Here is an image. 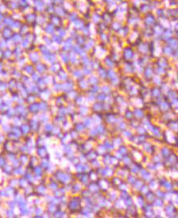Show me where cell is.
I'll list each match as a JSON object with an SVG mask.
<instances>
[{
	"instance_id": "6da1fadb",
	"label": "cell",
	"mask_w": 178,
	"mask_h": 218,
	"mask_svg": "<svg viewBox=\"0 0 178 218\" xmlns=\"http://www.w3.org/2000/svg\"><path fill=\"white\" fill-rule=\"evenodd\" d=\"M37 16H38V13L33 12V10H31L30 12L24 13L22 16V21L24 23L30 24L31 28L33 27L36 25V20H37Z\"/></svg>"
},
{
	"instance_id": "7a4b0ae2",
	"label": "cell",
	"mask_w": 178,
	"mask_h": 218,
	"mask_svg": "<svg viewBox=\"0 0 178 218\" xmlns=\"http://www.w3.org/2000/svg\"><path fill=\"white\" fill-rule=\"evenodd\" d=\"M46 3L43 0H34L32 3V10L36 13H43L46 10Z\"/></svg>"
},
{
	"instance_id": "3957f363",
	"label": "cell",
	"mask_w": 178,
	"mask_h": 218,
	"mask_svg": "<svg viewBox=\"0 0 178 218\" xmlns=\"http://www.w3.org/2000/svg\"><path fill=\"white\" fill-rule=\"evenodd\" d=\"M5 3L7 7V11L8 12H17L20 9V5L18 3V0H2Z\"/></svg>"
},
{
	"instance_id": "277c9868",
	"label": "cell",
	"mask_w": 178,
	"mask_h": 218,
	"mask_svg": "<svg viewBox=\"0 0 178 218\" xmlns=\"http://www.w3.org/2000/svg\"><path fill=\"white\" fill-rule=\"evenodd\" d=\"M73 46H74V38L72 37H68L67 38L64 39L62 44L60 45V49H61V51L68 52L72 49Z\"/></svg>"
},
{
	"instance_id": "5b68a950",
	"label": "cell",
	"mask_w": 178,
	"mask_h": 218,
	"mask_svg": "<svg viewBox=\"0 0 178 218\" xmlns=\"http://www.w3.org/2000/svg\"><path fill=\"white\" fill-rule=\"evenodd\" d=\"M25 55H26L28 61L30 63L33 64H36L38 63V62H40L42 60V55H40V53H39L38 50L31 51V52H29V53H26Z\"/></svg>"
},
{
	"instance_id": "8992f818",
	"label": "cell",
	"mask_w": 178,
	"mask_h": 218,
	"mask_svg": "<svg viewBox=\"0 0 178 218\" xmlns=\"http://www.w3.org/2000/svg\"><path fill=\"white\" fill-rule=\"evenodd\" d=\"M24 36L21 34L19 31H14V33L12 34V38L9 41V47H13L14 46L16 45H20L21 44V41L23 39Z\"/></svg>"
},
{
	"instance_id": "52a82bcc",
	"label": "cell",
	"mask_w": 178,
	"mask_h": 218,
	"mask_svg": "<svg viewBox=\"0 0 178 218\" xmlns=\"http://www.w3.org/2000/svg\"><path fill=\"white\" fill-rule=\"evenodd\" d=\"M34 65H35L36 72H38L39 74H41L42 76L44 75L45 73L48 72V71H49V64L44 62V61H42V60H41L40 62L37 63Z\"/></svg>"
},
{
	"instance_id": "ba28073f",
	"label": "cell",
	"mask_w": 178,
	"mask_h": 218,
	"mask_svg": "<svg viewBox=\"0 0 178 218\" xmlns=\"http://www.w3.org/2000/svg\"><path fill=\"white\" fill-rule=\"evenodd\" d=\"M42 33L49 35V36H52L53 34L56 33V26H55L53 24H51V22L48 21L47 24L42 26Z\"/></svg>"
},
{
	"instance_id": "9c48e42d",
	"label": "cell",
	"mask_w": 178,
	"mask_h": 218,
	"mask_svg": "<svg viewBox=\"0 0 178 218\" xmlns=\"http://www.w3.org/2000/svg\"><path fill=\"white\" fill-rule=\"evenodd\" d=\"M63 20L64 18L60 17L59 16H57L56 14H51V15H48V21L51 22V24H53L55 26H59V25H62L63 24Z\"/></svg>"
},
{
	"instance_id": "30bf717a",
	"label": "cell",
	"mask_w": 178,
	"mask_h": 218,
	"mask_svg": "<svg viewBox=\"0 0 178 218\" xmlns=\"http://www.w3.org/2000/svg\"><path fill=\"white\" fill-rule=\"evenodd\" d=\"M21 71L23 72V74H25V75H30L33 73V72H35V65L32 63H30V62H28L26 64H24L22 68H21Z\"/></svg>"
},
{
	"instance_id": "8fae6325",
	"label": "cell",
	"mask_w": 178,
	"mask_h": 218,
	"mask_svg": "<svg viewBox=\"0 0 178 218\" xmlns=\"http://www.w3.org/2000/svg\"><path fill=\"white\" fill-rule=\"evenodd\" d=\"M14 33V30L9 26H4L3 30H1V38L6 39V40H10L12 38V34Z\"/></svg>"
},
{
	"instance_id": "7c38bea8",
	"label": "cell",
	"mask_w": 178,
	"mask_h": 218,
	"mask_svg": "<svg viewBox=\"0 0 178 218\" xmlns=\"http://www.w3.org/2000/svg\"><path fill=\"white\" fill-rule=\"evenodd\" d=\"M12 48V51H13V58L15 60H17L20 57L23 56V55H25V51L20 45H16Z\"/></svg>"
},
{
	"instance_id": "4fadbf2b",
	"label": "cell",
	"mask_w": 178,
	"mask_h": 218,
	"mask_svg": "<svg viewBox=\"0 0 178 218\" xmlns=\"http://www.w3.org/2000/svg\"><path fill=\"white\" fill-rule=\"evenodd\" d=\"M48 22V15L46 14L45 12L43 13H39L37 16L36 20V24H38L40 27H42L44 24H46Z\"/></svg>"
},
{
	"instance_id": "5bb4252c",
	"label": "cell",
	"mask_w": 178,
	"mask_h": 218,
	"mask_svg": "<svg viewBox=\"0 0 178 218\" xmlns=\"http://www.w3.org/2000/svg\"><path fill=\"white\" fill-rule=\"evenodd\" d=\"M69 12L68 10H67L63 6V5H58V6H55V14H56L57 16H59L60 17L62 18H66L67 16H68V13Z\"/></svg>"
},
{
	"instance_id": "9a60e30c",
	"label": "cell",
	"mask_w": 178,
	"mask_h": 218,
	"mask_svg": "<svg viewBox=\"0 0 178 218\" xmlns=\"http://www.w3.org/2000/svg\"><path fill=\"white\" fill-rule=\"evenodd\" d=\"M37 50L38 51V52L42 56L49 54L51 51V48L47 47V45H45L44 43H42V42H40V43H38L37 45Z\"/></svg>"
},
{
	"instance_id": "2e32d148",
	"label": "cell",
	"mask_w": 178,
	"mask_h": 218,
	"mask_svg": "<svg viewBox=\"0 0 178 218\" xmlns=\"http://www.w3.org/2000/svg\"><path fill=\"white\" fill-rule=\"evenodd\" d=\"M55 77L56 81L58 80L59 81H65L68 79V72L63 69H59V71L55 74Z\"/></svg>"
},
{
	"instance_id": "e0dca14e",
	"label": "cell",
	"mask_w": 178,
	"mask_h": 218,
	"mask_svg": "<svg viewBox=\"0 0 178 218\" xmlns=\"http://www.w3.org/2000/svg\"><path fill=\"white\" fill-rule=\"evenodd\" d=\"M13 58V51H12V47H7L5 49H3V59L2 60L3 61H7V60H11Z\"/></svg>"
},
{
	"instance_id": "ac0fdd59",
	"label": "cell",
	"mask_w": 178,
	"mask_h": 218,
	"mask_svg": "<svg viewBox=\"0 0 178 218\" xmlns=\"http://www.w3.org/2000/svg\"><path fill=\"white\" fill-rule=\"evenodd\" d=\"M41 42L44 43L45 45H47L50 48L54 45L51 36H49V35H47V34H44V33H42L41 35Z\"/></svg>"
},
{
	"instance_id": "d6986e66",
	"label": "cell",
	"mask_w": 178,
	"mask_h": 218,
	"mask_svg": "<svg viewBox=\"0 0 178 218\" xmlns=\"http://www.w3.org/2000/svg\"><path fill=\"white\" fill-rule=\"evenodd\" d=\"M14 20H15V19L13 17V16H12V13H11V12H7L6 15H5V17H4V19H3V25H4V26H9V27H10Z\"/></svg>"
},
{
	"instance_id": "ffe728a7",
	"label": "cell",
	"mask_w": 178,
	"mask_h": 218,
	"mask_svg": "<svg viewBox=\"0 0 178 218\" xmlns=\"http://www.w3.org/2000/svg\"><path fill=\"white\" fill-rule=\"evenodd\" d=\"M61 64L56 61V62H55V63L51 64H49V71L48 72H50L51 74L55 75L56 73L58 71H59V69H61Z\"/></svg>"
},
{
	"instance_id": "44dd1931",
	"label": "cell",
	"mask_w": 178,
	"mask_h": 218,
	"mask_svg": "<svg viewBox=\"0 0 178 218\" xmlns=\"http://www.w3.org/2000/svg\"><path fill=\"white\" fill-rule=\"evenodd\" d=\"M58 35L63 38L64 39L67 37L68 35V30L67 29L65 28L64 25H59V26H57L56 27V33Z\"/></svg>"
},
{
	"instance_id": "7402d4cb",
	"label": "cell",
	"mask_w": 178,
	"mask_h": 218,
	"mask_svg": "<svg viewBox=\"0 0 178 218\" xmlns=\"http://www.w3.org/2000/svg\"><path fill=\"white\" fill-rule=\"evenodd\" d=\"M72 26H73V29L75 30H81L82 28L84 27V25H85V21H84L83 19H81V17H79L78 19H77L74 22H72Z\"/></svg>"
},
{
	"instance_id": "603a6c76",
	"label": "cell",
	"mask_w": 178,
	"mask_h": 218,
	"mask_svg": "<svg viewBox=\"0 0 178 218\" xmlns=\"http://www.w3.org/2000/svg\"><path fill=\"white\" fill-rule=\"evenodd\" d=\"M80 17L79 16V14H78V12H75V11H72V12H70L69 11V12L68 13V16H67V20H68L70 23H72V22H74L77 19H78Z\"/></svg>"
},
{
	"instance_id": "cb8c5ba5",
	"label": "cell",
	"mask_w": 178,
	"mask_h": 218,
	"mask_svg": "<svg viewBox=\"0 0 178 218\" xmlns=\"http://www.w3.org/2000/svg\"><path fill=\"white\" fill-rule=\"evenodd\" d=\"M29 61H28V59H27V56L26 55H24L23 56L20 57L19 59L17 60H16V65L17 66L18 68H20L21 69L24 64H26Z\"/></svg>"
},
{
	"instance_id": "d4e9b609",
	"label": "cell",
	"mask_w": 178,
	"mask_h": 218,
	"mask_svg": "<svg viewBox=\"0 0 178 218\" xmlns=\"http://www.w3.org/2000/svg\"><path fill=\"white\" fill-rule=\"evenodd\" d=\"M31 30H32V28H31V26H30V24H26V23L23 22V24H22V25H21V28H20V30H18V31L24 36V35H25L27 33H29V32L31 31Z\"/></svg>"
},
{
	"instance_id": "484cf974",
	"label": "cell",
	"mask_w": 178,
	"mask_h": 218,
	"mask_svg": "<svg viewBox=\"0 0 178 218\" xmlns=\"http://www.w3.org/2000/svg\"><path fill=\"white\" fill-rule=\"evenodd\" d=\"M58 58H59V60H60L63 64L69 63V56H68V54L67 53V52H64V51H60V53L59 54V56H58Z\"/></svg>"
},
{
	"instance_id": "4316f807",
	"label": "cell",
	"mask_w": 178,
	"mask_h": 218,
	"mask_svg": "<svg viewBox=\"0 0 178 218\" xmlns=\"http://www.w3.org/2000/svg\"><path fill=\"white\" fill-rule=\"evenodd\" d=\"M22 24H23V21L22 20H16L15 19L10 27L12 28L14 31H18V30H20V28L22 25Z\"/></svg>"
},
{
	"instance_id": "83f0119b",
	"label": "cell",
	"mask_w": 178,
	"mask_h": 218,
	"mask_svg": "<svg viewBox=\"0 0 178 218\" xmlns=\"http://www.w3.org/2000/svg\"><path fill=\"white\" fill-rule=\"evenodd\" d=\"M51 38H52V41H53L54 44H55L57 46H60L62 44L63 41H64V38H61V37L58 35L57 33H55L51 36Z\"/></svg>"
},
{
	"instance_id": "f1b7e54d",
	"label": "cell",
	"mask_w": 178,
	"mask_h": 218,
	"mask_svg": "<svg viewBox=\"0 0 178 218\" xmlns=\"http://www.w3.org/2000/svg\"><path fill=\"white\" fill-rule=\"evenodd\" d=\"M110 13V12H109ZM108 12H104L101 15V21L105 23L106 24H109L111 21H112V17H111L110 14Z\"/></svg>"
},
{
	"instance_id": "f546056e",
	"label": "cell",
	"mask_w": 178,
	"mask_h": 218,
	"mask_svg": "<svg viewBox=\"0 0 178 218\" xmlns=\"http://www.w3.org/2000/svg\"><path fill=\"white\" fill-rule=\"evenodd\" d=\"M91 20L94 24H98L101 21V15L98 12H95L91 16Z\"/></svg>"
},
{
	"instance_id": "4dcf8cb0",
	"label": "cell",
	"mask_w": 178,
	"mask_h": 218,
	"mask_svg": "<svg viewBox=\"0 0 178 218\" xmlns=\"http://www.w3.org/2000/svg\"><path fill=\"white\" fill-rule=\"evenodd\" d=\"M55 5H54L53 3H52V4L47 5V7H46V10H45V13L47 14V15L53 14V13H55Z\"/></svg>"
},
{
	"instance_id": "1f68e13d",
	"label": "cell",
	"mask_w": 178,
	"mask_h": 218,
	"mask_svg": "<svg viewBox=\"0 0 178 218\" xmlns=\"http://www.w3.org/2000/svg\"><path fill=\"white\" fill-rule=\"evenodd\" d=\"M42 78V75L39 74L38 72H35L32 73V74L30 75V78H31V81H33V83H37L38 81H39V79Z\"/></svg>"
},
{
	"instance_id": "d6a6232c",
	"label": "cell",
	"mask_w": 178,
	"mask_h": 218,
	"mask_svg": "<svg viewBox=\"0 0 178 218\" xmlns=\"http://www.w3.org/2000/svg\"><path fill=\"white\" fill-rule=\"evenodd\" d=\"M72 76L77 79H80L83 77V72L82 70H79V69H75L72 71Z\"/></svg>"
},
{
	"instance_id": "836d02e7",
	"label": "cell",
	"mask_w": 178,
	"mask_h": 218,
	"mask_svg": "<svg viewBox=\"0 0 178 218\" xmlns=\"http://www.w3.org/2000/svg\"><path fill=\"white\" fill-rule=\"evenodd\" d=\"M98 72L99 77L101 78H106L107 77V72L103 68H98Z\"/></svg>"
},
{
	"instance_id": "e575fe53",
	"label": "cell",
	"mask_w": 178,
	"mask_h": 218,
	"mask_svg": "<svg viewBox=\"0 0 178 218\" xmlns=\"http://www.w3.org/2000/svg\"><path fill=\"white\" fill-rule=\"evenodd\" d=\"M88 81L91 85H97L98 82V78L97 77H95V76H90L89 79H88Z\"/></svg>"
},
{
	"instance_id": "d590c367",
	"label": "cell",
	"mask_w": 178,
	"mask_h": 218,
	"mask_svg": "<svg viewBox=\"0 0 178 218\" xmlns=\"http://www.w3.org/2000/svg\"><path fill=\"white\" fill-rule=\"evenodd\" d=\"M105 64L107 66H108V67H110V68H112V67H113V65H114V62H113V60L112 59H111V58H105Z\"/></svg>"
},
{
	"instance_id": "8d00e7d4",
	"label": "cell",
	"mask_w": 178,
	"mask_h": 218,
	"mask_svg": "<svg viewBox=\"0 0 178 218\" xmlns=\"http://www.w3.org/2000/svg\"><path fill=\"white\" fill-rule=\"evenodd\" d=\"M52 1H53V4L54 5H55V6H58V5H63V4L66 2V0H52Z\"/></svg>"
},
{
	"instance_id": "74e56055",
	"label": "cell",
	"mask_w": 178,
	"mask_h": 218,
	"mask_svg": "<svg viewBox=\"0 0 178 218\" xmlns=\"http://www.w3.org/2000/svg\"><path fill=\"white\" fill-rule=\"evenodd\" d=\"M6 69V63H5V61L0 60V73H1V72L3 71V69Z\"/></svg>"
},
{
	"instance_id": "f35d334b",
	"label": "cell",
	"mask_w": 178,
	"mask_h": 218,
	"mask_svg": "<svg viewBox=\"0 0 178 218\" xmlns=\"http://www.w3.org/2000/svg\"><path fill=\"white\" fill-rule=\"evenodd\" d=\"M5 15H6V12L0 11V21H1V22H3V19L5 17Z\"/></svg>"
},
{
	"instance_id": "ab89813d",
	"label": "cell",
	"mask_w": 178,
	"mask_h": 218,
	"mask_svg": "<svg viewBox=\"0 0 178 218\" xmlns=\"http://www.w3.org/2000/svg\"><path fill=\"white\" fill-rule=\"evenodd\" d=\"M3 27H4V25H3V22H1V21H0V31L3 30Z\"/></svg>"
},
{
	"instance_id": "60d3db41",
	"label": "cell",
	"mask_w": 178,
	"mask_h": 218,
	"mask_svg": "<svg viewBox=\"0 0 178 218\" xmlns=\"http://www.w3.org/2000/svg\"><path fill=\"white\" fill-rule=\"evenodd\" d=\"M1 7H2V0H0V9H1Z\"/></svg>"
},
{
	"instance_id": "b9f144b4",
	"label": "cell",
	"mask_w": 178,
	"mask_h": 218,
	"mask_svg": "<svg viewBox=\"0 0 178 218\" xmlns=\"http://www.w3.org/2000/svg\"><path fill=\"white\" fill-rule=\"evenodd\" d=\"M0 38H1V31H0Z\"/></svg>"
},
{
	"instance_id": "7bdbcfd3",
	"label": "cell",
	"mask_w": 178,
	"mask_h": 218,
	"mask_svg": "<svg viewBox=\"0 0 178 218\" xmlns=\"http://www.w3.org/2000/svg\"><path fill=\"white\" fill-rule=\"evenodd\" d=\"M33 1H34V0H33Z\"/></svg>"
},
{
	"instance_id": "ee69618b",
	"label": "cell",
	"mask_w": 178,
	"mask_h": 218,
	"mask_svg": "<svg viewBox=\"0 0 178 218\" xmlns=\"http://www.w3.org/2000/svg\"><path fill=\"white\" fill-rule=\"evenodd\" d=\"M0 49H1V48H0Z\"/></svg>"
}]
</instances>
